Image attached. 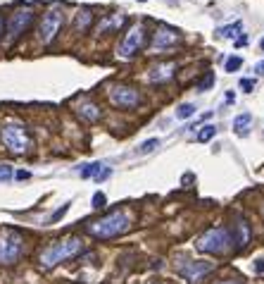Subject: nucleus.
<instances>
[{
	"label": "nucleus",
	"mask_w": 264,
	"mask_h": 284,
	"mask_svg": "<svg viewBox=\"0 0 264 284\" xmlns=\"http://www.w3.org/2000/svg\"><path fill=\"white\" fill-rule=\"evenodd\" d=\"M131 230V213L126 208H114L100 220H90L86 225V232L90 236L107 241V239H117Z\"/></svg>",
	"instance_id": "nucleus-1"
},
{
	"label": "nucleus",
	"mask_w": 264,
	"mask_h": 284,
	"mask_svg": "<svg viewBox=\"0 0 264 284\" xmlns=\"http://www.w3.org/2000/svg\"><path fill=\"white\" fill-rule=\"evenodd\" d=\"M84 251V241L79 236H65V239H57L53 244H48L45 249L38 253V265L41 270H53L65 260H71L74 256H79Z\"/></svg>",
	"instance_id": "nucleus-2"
},
{
	"label": "nucleus",
	"mask_w": 264,
	"mask_h": 284,
	"mask_svg": "<svg viewBox=\"0 0 264 284\" xmlns=\"http://www.w3.org/2000/svg\"><path fill=\"white\" fill-rule=\"evenodd\" d=\"M24 256V236L22 232L5 227L0 230V265L10 267L19 263V258Z\"/></svg>",
	"instance_id": "nucleus-3"
},
{
	"label": "nucleus",
	"mask_w": 264,
	"mask_h": 284,
	"mask_svg": "<svg viewBox=\"0 0 264 284\" xmlns=\"http://www.w3.org/2000/svg\"><path fill=\"white\" fill-rule=\"evenodd\" d=\"M0 139H2V146H5L10 153H15V155H24V153H29V148H31L29 131L19 125V122H7V125H2V129H0Z\"/></svg>",
	"instance_id": "nucleus-4"
},
{
	"label": "nucleus",
	"mask_w": 264,
	"mask_h": 284,
	"mask_svg": "<svg viewBox=\"0 0 264 284\" xmlns=\"http://www.w3.org/2000/svg\"><path fill=\"white\" fill-rule=\"evenodd\" d=\"M231 232L226 227H212L198 239V251L212 253V256H224L231 251Z\"/></svg>",
	"instance_id": "nucleus-5"
},
{
	"label": "nucleus",
	"mask_w": 264,
	"mask_h": 284,
	"mask_svg": "<svg viewBox=\"0 0 264 284\" xmlns=\"http://www.w3.org/2000/svg\"><path fill=\"white\" fill-rule=\"evenodd\" d=\"M176 272L188 280L191 284H200L210 272H214V263L210 260H191V258H178L176 260Z\"/></svg>",
	"instance_id": "nucleus-6"
},
{
	"label": "nucleus",
	"mask_w": 264,
	"mask_h": 284,
	"mask_svg": "<svg viewBox=\"0 0 264 284\" xmlns=\"http://www.w3.org/2000/svg\"><path fill=\"white\" fill-rule=\"evenodd\" d=\"M62 22H65V15H62L60 7L45 10L43 17H41V22H38V38H41L45 46L53 43L55 36L60 34V29H62Z\"/></svg>",
	"instance_id": "nucleus-7"
},
{
	"label": "nucleus",
	"mask_w": 264,
	"mask_h": 284,
	"mask_svg": "<svg viewBox=\"0 0 264 284\" xmlns=\"http://www.w3.org/2000/svg\"><path fill=\"white\" fill-rule=\"evenodd\" d=\"M34 17H36V12L31 7H19V10H15V12L10 15V19H7V43H15L19 36L34 24Z\"/></svg>",
	"instance_id": "nucleus-8"
},
{
	"label": "nucleus",
	"mask_w": 264,
	"mask_h": 284,
	"mask_svg": "<svg viewBox=\"0 0 264 284\" xmlns=\"http://www.w3.org/2000/svg\"><path fill=\"white\" fill-rule=\"evenodd\" d=\"M110 96V103L114 107H122V110H131V107L141 105V93L133 89V86H124V84H114L112 89L107 91Z\"/></svg>",
	"instance_id": "nucleus-9"
},
{
	"label": "nucleus",
	"mask_w": 264,
	"mask_h": 284,
	"mask_svg": "<svg viewBox=\"0 0 264 284\" xmlns=\"http://www.w3.org/2000/svg\"><path fill=\"white\" fill-rule=\"evenodd\" d=\"M143 38H145V31H143V26H141V24H133V26L126 31V36L122 38L119 48H117L119 57H124V60H131V57H136V55H138V51L143 48Z\"/></svg>",
	"instance_id": "nucleus-10"
},
{
	"label": "nucleus",
	"mask_w": 264,
	"mask_h": 284,
	"mask_svg": "<svg viewBox=\"0 0 264 284\" xmlns=\"http://www.w3.org/2000/svg\"><path fill=\"white\" fill-rule=\"evenodd\" d=\"M178 41H181V36H178L176 29L167 26V24H159L157 29H155V34H153L150 51H153V53H167V51H172V48H174Z\"/></svg>",
	"instance_id": "nucleus-11"
},
{
	"label": "nucleus",
	"mask_w": 264,
	"mask_h": 284,
	"mask_svg": "<svg viewBox=\"0 0 264 284\" xmlns=\"http://www.w3.org/2000/svg\"><path fill=\"white\" fill-rule=\"evenodd\" d=\"M231 241H236V251H243L252 241V230H250V222L245 217H238L236 225H233V236Z\"/></svg>",
	"instance_id": "nucleus-12"
},
{
	"label": "nucleus",
	"mask_w": 264,
	"mask_h": 284,
	"mask_svg": "<svg viewBox=\"0 0 264 284\" xmlns=\"http://www.w3.org/2000/svg\"><path fill=\"white\" fill-rule=\"evenodd\" d=\"M174 72H176V62H159V65H155L150 70V81L153 84H162V81L172 79Z\"/></svg>",
	"instance_id": "nucleus-13"
},
{
	"label": "nucleus",
	"mask_w": 264,
	"mask_h": 284,
	"mask_svg": "<svg viewBox=\"0 0 264 284\" xmlns=\"http://www.w3.org/2000/svg\"><path fill=\"white\" fill-rule=\"evenodd\" d=\"M126 17H124L122 12H112V15H107L105 19H100V24H98V34H112V31H119V26H122Z\"/></svg>",
	"instance_id": "nucleus-14"
},
{
	"label": "nucleus",
	"mask_w": 264,
	"mask_h": 284,
	"mask_svg": "<svg viewBox=\"0 0 264 284\" xmlns=\"http://www.w3.org/2000/svg\"><path fill=\"white\" fill-rule=\"evenodd\" d=\"M76 115L81 120H86V122H98L100 120V107L95 103H90V101H84V103L76 105Z\"/></svg>",
	"instance_id": "nucleus-15"
},
{
	"label": "nucleus",
	"mask_w": 264,
	"mask_h": 284,
	"mask_svg": "<svg viewBox=\"0 0 264 284\" xmlns=\"http://www.w3.org/2000/svg\"><path fill=\"white\" fill-rule=\"evenodd\" d=\"M250 125H252V115H250V112H243V115H238V117L233 120V131H236L238 136H245Z\"/></svg>",
	"instance_id": "nucleus-16"
},
{
	"label": "nucleus",
	"mask_w": 264,
	"mask_h": 284,
	"mask_svg": "<svg viewBox=\"0 0 264 284\" xmlns=\"http://www.w3.org/2000/svg\"><path fill=\"white\" fill-rule=\"evenodd\" d=\"M90 24H93V12H90V10H81V12L76 15V19H74V29H76V31H88Z\"/></svg>",
	"instance_id": "nucleus-17"
},
{
	"label": "nucleus",
	"mask_w": 264,
	"mask_h": 284,
	"mask_svg": "<svg viewBox=\"0 0 264 284\" xmlns=\"http://www.w3.org/2000/svg\"><path fill=\"white\" fill-rule=\"evenodd\" d=\"M241 29H243V22H233V24H226V26H221L217 36L219 38H236V36L241 34Z\"/></svg>",
	"instance_id": "nucleus-18"
},
{
	"label": "nucleus",
	"mask_w": 264,
	"mask_h": 284,
	"mask_svg": "<svg viewBox=\"0 0 264 284\" xmlns=\"http://www.w3.org/2000/svg\"><path fill=\"white\" fill-rule=\"evenodd\" d=\"M214 134H217V127H214V125H205L200 131H198V143H207L210 139H214Z\"/></svg>",
	"instance_id": "nucleus-19"
},
{
	"label": "nucleus",
	"mask_w": 264,
	"mask_h": 284,
	"mask_svg": "<svg viewBox=\"0 0 264 284\" xmlns=\"http://www.w3.org/2000/svg\"><path fill=\"white\" fill-rule=\"evenodd\" d=\"M159 146V139H148V141H143L138 148H136V153L138 155H145V153H153L155 148Z\"/></svg>",
	"instance_id": "nucleus-20"
},
{
	"label": "nucleus",
	"mask_w": 264,
	"mask_h": 284,
	"mask_svg": "<svg viewBox=\"0 0 264 284\" xmlns=\"http://www.w3.org/2000/svg\"><path fill=\"white\" fill-rule=\"evenodd\" d=\"M193 115H195L193 103H183V105H178V110H176V117H178V120H188V117H193Z\"/></svg>",
	"instance_id": "nucleus-21"
},
{
	"label": "nucleus",
	"mask_w": 264,
	"mask_h": 284,
	"mask_svg": "<svg viewBox=\"0 0 264 284\" xmlns=\"http://www.w3.org/2000/svg\"><path fill=\"white\" fill-rule=\"evenodd\" d=\"M214 81H217V77H214V72H207V74H205V79H202V81L198 84V91H200V93H205V91H210L212 86H214Z\"/></svg>",
	"instance_id": "nucleus-22"
},
{
	"label": "nucleus",
	"mask_w": 264,
	"mask_h": 284,
	"mask_svg": "<svg viewBox=\"0 0 264 284\" xmlns=\"http://www.w3.org/2000/svg\"><path fill=\"white\" fill-rule=\"evenodd\" d=\"M100 167H103V162H90V165H86V167L81 170V177H84V179L95 177V175L100 172Z\"/></svg>",
	"instance_id": "nucleus-23"
},
{
	"label": "nucleus",
	"mask_w": 264,
	"mask_h": 284,
	"mask_svg": "<svg viewBox=\"0 0 264 284\" xmlns=\"http://www.w3.org/2000/svg\"><path fill=\"white\" fill-rule=\"evenodd\" d=\"M241 65H243V57L233 55V57L226 60V72H238V70H241Z\"/></svg>",
	"instance_id": "nucleus-24"
},
{
	"label": "nucleus",
	"mask_w": 264,
	"mask_h": 284,
	"mask_svg": "<svg viewBox=\"0 0 264 284\" xmlns=\"http://www.w3.org/2000/svg\"><path fill=\"white\" fill-rule=\"evenodd\" d=\"M105 206H107V196L103 194V191L93 194V208H98V210H100V208H105Z\"/></svg>",
	"instance_id": "nucleus-25"
},
{
	"label": "nucleus",
	"mask_w": 264,
	"mask_h": 284,
	"mask_svg": "<svg viewBox=\"0 0 264 284\" xmlns=\"http://www.w3.org/2000/svg\"><path fill=\"white\" fill-rule=\"evenodd\" d=\"M67 210H69V203H65L62 208H57V210H55V213H53V217H50V222H57V220H62Z\"/></svg>",
	"instance_id": "nucleus-26"
},
{
	"label": "nucleus",
	"mask_w": 264,
	"mask_h": 284,
	"mask_svg": "<svg viewBox=\"0 0 264 284\" xmlns=\"http://www.w3.org/2000/svg\"><path fill=\"white\" fill-rule=\"evenodd\" d=\"M110 175H112V170H110V167H105V165H103V167H100V172L95 175V181H105V179L110 177Z\"/></svg>",
	"instance_id": "nucleus-27"
},
{
	"label": "nucleus",
	"mask_w": 264,
	"mask_h": 284,
	"mask_svg": "<svg viewBox=\"0 0 264 284\" xmlns=\"http://www.w3.org/2000/svg\"><path fill=\"white\" fill-rule=\"evenodd\" d=\"M241 89L245 91V93H250V91L255 89V79H241Z\"/></svg>",
	"instance_id": "nucleus-28"
},
{
	"label": "nucleus",
	"mask_w": 264,
	"mask_h": 284,
	"mask_svg": "<svg viewBox=\"0 0 264 284\" xmlns=\"http://www.w3.org/2000/svg\"><path fill=\"white\" fill-rule=\"evenodd\" d=\"M12 177V170L7 165H0V179H10Z\"/></svg>",
	"instance_id": "nucleus-29"
},
{
	"label": "nucleus",
	"mask_w": 264,
	"mask_h": 284,
	"mask_svg": "<svg viewBox=\"0 0 264 284\" xmlns=\"http://www.w3.org/2000/svg\"><path fill=\"white\" fill-rule=\"evenodd\" d=\"M15 177H17L19 181H24V179H29V177H31V175H29L26 170H19V172H15Z\"/></svg>",
	"instance_id": "nucleus-30"
},
{
	"label": "nucleus",
	"mask_w": 264,
	"mask_h": 284,
	"mask_svg": "<svg viewBox=\"0 0 264 284\" xmlns=\"http://www.w3.org/2000/svg\"><path fill=\"white\" fill-rule=\"evenodd\" d=\"M255 270H257V272H264V258H260V260L255 263Z\"/></svg>",
	"instance_id": "nucleus-31"
},
{
	"label": "nucleus",
	"mask_w": 264,
	"mask_h": 284,
	"mask_svg": "<svg viewBox=\"0 0 264 284\" xmlns=\"http://www.w3.org/2000/svg\"><path fill=\"white\" fill-rule=\"evenodd\" d=\"M226 103H236V93H233V91L226 93Z\"/></svg>",
	"instance_id": "nucleus-32"
},
{
	"label": "nucleus",
	"mask_w": 264,
	"mask_h": 284,
	"mask_svg": "<svg viewBox=\"0 0 264 284\" xmlns=\"http://www.w3.org/2000/svg\"><path fill=\"white\" fill-rule=\"evenodd\" d=\"M255 72H257V74H264V60H262V62H257V67H255Z\"/></svg>",
	"instance_id": "nucleus-33"
},
{
	"label": "nucleus",
	"mask_w": 264,
	"mask_h": 284,
	"mask_svg": "<svg viewBox=\"0 0 264 284\" xmlns=\"http://www.w3.org/2000/svg\"><path fill=\"white\" fill-rule=\"evenodd\" d=\"M217 284H241V282H236V280H221V282H217Z\"/></svg>",
	"instance_id": "nucleus-34"
},
{
	"label": "nucleus",
	"mask_w": 264,
	"mask_h": 284,
	"mask_svg": "<svg viewBox=\"0 0 264 284\" xmlns=\"http://www.w3.org/2000/svg\"><path fill=\"white\" fill-rule=\"evenodd\" d=\"M260 48H262V51H264V38H262V43H260Z\"/></svg>",
	"instance_id": "nucleus-35"
},
{
	"label": "nucleus",
	"mask_w": 264,
	"mask_h": 284,
	"mask_svg": "<svg viewBox=\"0 0 264 284\" xmlns=\"http://www.w3.org/2000/svg\"><path fill=\"white\" fill-rule=\"evenodd\" d=\"M0 31H2V17H0Z\"/></svg>",
	"instance_id": "nucleus-36"
},
{
	"label": "nucleus",
	"mask_w": 264,
	"mask_h": 284,
	"mask_svg": "<svg viewBox=\"0 0 264 284\" xmlns=\"http://www.w3.org/2000/svg\"><path fill=\"white\" fill-rule=\"evenodd\" d=\"M153 284H162V282H153Z\"/></svg>",
	"instance_id": "nucleus-37"
},
{
	"label": "nucleus",
	"mask_w": 264,
	"mask_h": 284,
	"mask_svg": "<svg viewBox=\"0 0 264 284\" xmlns=\"http://www.w3.org/2000/svg\"><path fill=\"white\" fill-rule=\"evenodd\" d=\"M141 2H145V0H141Z\"/></svg>",
	"instance_id": "nucleus-38"
}]
</instances>
